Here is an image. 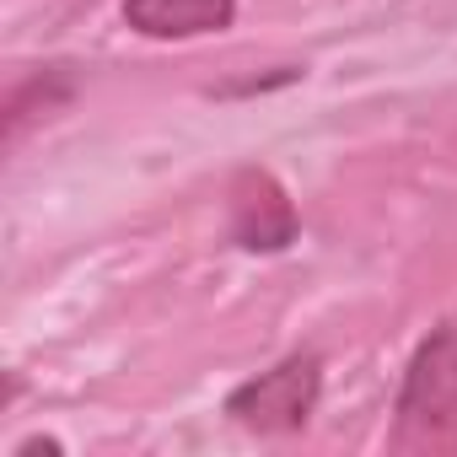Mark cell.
Segmentation results:
<instances>
[{
    "mask_svg": "<svg viewBox=\"0 0 457 457\" xmlns=\"http://www.w3.org/2000/svg\"><path fill=\"white\" fill-rule=\"evenodd\" d=\"M393 446H403V452H457V323L436 328L414 350L403 393H398Z\"/></svg>",
    "mask_w": 457,
    "mask_h": 457,
    "instance_id": "cell-1",
    "label": "cell"
},
{
    "mask_svg": "<svg viewBox=\"0 0 457 457\" xmlns=\"http://www.w3.org/2000/svg\"><path fill=\"white\" fill-rule=\"evenodd\" d=\"M318 393H323L318 355H291L275 371H259L253 382H243L232 398H226V414H232L243 430H259V436L302 430L307 414L318 409Z\"/></svg>",
    "mask_w": 457,
    "mask_h": 457,
    "instance_id": "cell-2",
    "label": "cell"
},
{
    "mask_svg": "<svg viewBox=\"0 0 457 457\" xmlns=\"http://www.w3.org/2000/svg\"><path fill=\"white\" fill-rule=\"evenodd\" d=\"M232 237L253 253H275L296 237V210H291L286 188L259 167L237 172V183H232Z\"/></svg>",
    "mask_w": 457,
    "mask_h": 457,
    "instance_id": "cell-3",
    "label": "cell"
},
{
    "mask_svg": "<svg viewBox=\"0 0 457 457\" xmlns=\"http://www.w3.org/2000/svg\"><path fill=\"white\" fill-rule=\"evenodd\" d=\"M237 0H124V22L145 38H204L226 33Z\"/></svg>",
    "mask_w": 457,
    "mask_h": 457,
    "instance_id": "cell-4",
    "label": "cell"
}]
</instances>
